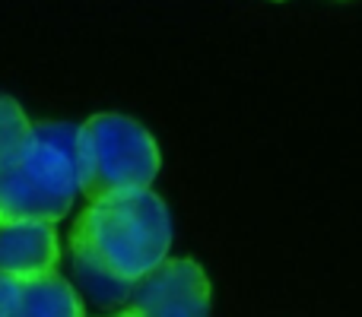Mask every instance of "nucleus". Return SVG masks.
Segmentation results:
<instances>
[{"mask_svg":"<svg viewBox=\"0 0 362 317\" xmlns=\"http://www.w3.org/2000/svg\"><path fill=\"white\" fill-rule=\"evenodd\" d=\"M70 241L83 244L118 280L137 282L163 261H169V206L153 191L95 200L76 216Z\"/></svg>","mask_w":362,"mask_h":317,"instance_id":"f257e3e1","label":"nucleus"},{"mask_svg":"<svg viewBox=\"0 0 362 317\" xmlns=\"http://www.w3.org/2000/svg\"><path fill=\"white\" fill-rule=\"evenodd\" d=\"M76 133L80 124L67 121L32 124V140L0 165V225H54L74 210L80 193Z\"/></svg>","mask_w":362,"mask_h":317,"instance_id":"f03ea898","label":"nucleus"},{"mask_svg":"<svg viewBox=\"0 0 362 317\" xmlns=\"http://www.w3.org/2000/svg\"><path fill=\"white\" fill-rule=\"evenodd\" d=\"M159 146L140 121L99 112L76 133V174L80 193L95 203L118 193L150 191L159 174Z\"/></svg>","mask_w":362,"mask_h":317,"instance_id":"7ed1b4c3","label":"nucleus"},{"mask_svg":"<svg viewBox=\"0 0 362 317\" xmlns=\"http://www.w3.org/2000/svg\"><path fill=\"white\" fill-rule=\"evenodd\" d=\"M127 308L140 317H206L210 280L200 263L187 257H169L134 282Z\"/></svg>","mask_w":362,"mask_h":317,"instance_id":"20e7f679","label":"nucleus"},{"mask_svg":"<svg viewBox=\"0 0 362 317\" xmlns=\"http://www.w3.org/2000/svg\"><path fill=\"white\" fill-rule=\"evenodd\" d=\"M61 241L51 222L0 225V273L19 282H32L57 273Z\"/></svg>","mask_w":362,"mask_h":317,"instance_id":"39448f33","label":"nucleus"},{"mask_svg":"<svg viewBox=\"0 0 362 317\" xmlns=\"http://www.w3.org/2000/svg\"><path fill=\"white\" fill-rule=\"evenodd\" d=\"M10 317H86V308L67 276L51 273L19 286V299Z\"/></svg>","mask_w":362,"mask_h":317,"instance_id":"423d86ee","label":"nucleus"},{"mask_svg":"<svg viewBox=\"0 0 362 317\" xmlns=\"http://www.w3.org/2000/svg\"><path fill=\"white\" fill-rule=\"evenodd\" d=\"M67 261H70V273H74V282H76V292H83L99 308H121V305L127 308L134 282H124L115 273H108L83 244L70 241V238H67Z\"/></svg>","mask_w":362,"mask_h":317,"instance_id":"0eeeda50","label":"nucleus"},{"mask_svg":"<svg viewBox=\"0 0 362 317\" xmlns=\"http://www.w3.org/2000/svg\"><path fill=\"white\" fill-rule=\"evenodd\" d=\"M32 140V121L25 118L23 105L10 95H0V165L10 162Z\"/></svg>","mask_w":362,"mask_h":317,"instance_id":"6e6552de","label":"nucleus"},{"mask_svg":"<svg viewBox=\"0 0 362 317\" xmlns=\"http://www.w3.org/2000/svg\"><path fill=\"white\" fill-rule=\"evenodd\" d=\"M19 286H23L19 280L0 273V317H10L13 314V308H16V299H19Z\"/></svg>","mask_w":362,"mask_h":317,"instance_id":"1a4fd4ad","label":"nucleus"},{"mask_svg":"<svg viewBox=\"0 0 362 317\" xmlns=\"http://www.w3.org/2000/svg\"><path fill=\"white\" fill-rule=\"evenodd\" d=\"M112 317H140V314H134L131 308H124V311H121V314H112Z\"/></svg>","mask_w":362,"mask_h":317,"instance_id":"9d476101","label":"nucleus"}]
</instances>
